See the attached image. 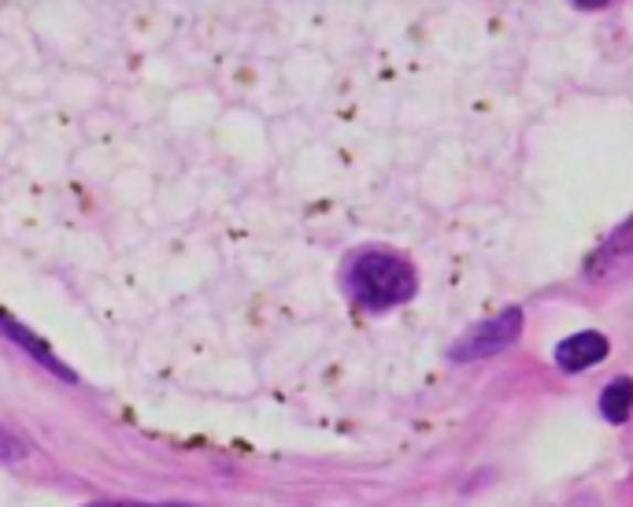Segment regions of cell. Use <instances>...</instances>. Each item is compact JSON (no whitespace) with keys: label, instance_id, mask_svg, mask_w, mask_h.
Wrapping results in <instances>:
<instances>
[{"label":"cell","instance_id":"obj_1","mask_svg":"<svg viewBox=\"0 0 633 507\" xmlns=\"http://www.w3.org/2000/svg\"><path fill=\"white\" fill-rule=\"evenodd\" d=\"M348 285H352V297L367 308H393L415 297V274L389 252H363L348 271Z\"/></svg>","mask_w":633,"mask_h":507},{"label":"cell","instance_id":"obj_2","mask_svg":"<svg viewBox=\"0 0 633 507\" xmlns=\"http://www.w3.org/2000/svg\"><path fill=\"white\" fill-rule=\"evenodd\" d=\"M519 326H523L519 308L500 311L497 319H489V323L474 326L471 334H463V341L452 345V359H482V356L500 352V348H508L515 337H519Z\"/></svg>","mask_w":633,"mask_h":507},{"label":"cell","instance_id":"obj_3","mask_svg":"<svg viewBox=\"0 0 633 507\" xmlns=\"http://www.w3.org/2000/svg\"><path fill=\"white\" fill-rule=\"evenodd\" d=\"M604 356H608V337L597 330L567 337V341L556 348V363L563 367V371H585V367L600 363Z\"/></svg>","mask_w":633,"mask_h":507},{"label":"cell","instance_id":"obj_4","mask_svg":"<svg viewBox=\"0 0 633 507\" xmlns=\"http://www.w3.org/2000/svg\"><path fill=\"white\" fill-rule=\"evenodd\" d=\"M0 330H4V337H12V341H19V345H23V348H30V352H34L38 359H41V363H45L49 367V371H56L60 378H71L67 371H63V367H60V359L56 356H52L49 352V348L45 345H41V341H34V337H30L27 330H23V326H19L15 319H8V315L4 311H0Z\"/></svg>","mask_w":633,"mask_h":507},{"label":"cell","instance_id":"obj_5","mask_svg":"<svg viewBox=\"0 0 633 507\" xmlns=\"http://www.w3.org/2000/svg\"><path fill=\"white\" fill-rule=\"evenodd\" d=\"M630 400H633V385H630V378H615L608 389H604V397H600V408H604V415L611 422H626L630 415Z\"/></svg>","mask_w":633,"mask_h":507},{"label":"cell","instance_id":"obj_6","mask_svg":"<svg viewBox=\"0 0 633 507\" xmlns=\"http://www.w3.org/2000/svg\"><path fill=\"white\" fill-rule=\"evenodd\" d=\"M0 456H23V452H19V445L12 437H8L4 430H0Z\"/></svg>","mask_w":633,"mask_h":507},{"label":"cell","instance_id":"obj_7","mask_svg":"<svg viewBox=\"0 0 633 507\" xmlns=\"http://www.w3.org/2000/svg\"><path fill=\"white\" fill-rule=\"evenodd\" d=\"M89 507H119V504H112V500H104V504H89Z\"/></svg>","mask_w":633,"mask_h":507}]
</instances>
